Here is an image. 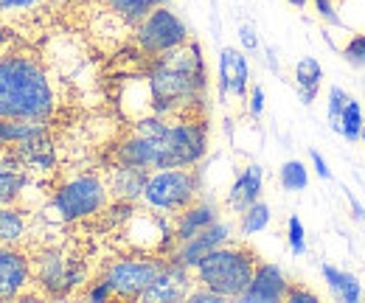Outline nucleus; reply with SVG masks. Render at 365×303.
<instances>
[{"label": "nucleus", "instance_id": "nucleus-38", "mask_svg": "<svg viewBox=\"0 0 365 303\" xmlns=\"http://www.w3.org/2000/svg\"><path fill=\"white\" fill-rule=\"evenodd\" d=\"M11 43V34H9V29L0 23V56H3V51H6V45Z\"/></svg>", "mask_w": 365, "mask_h": 303}, {"label": "nucleus", "instance_id": "nucleus-23", "mask_svg": "<svg viewBox=\"0 0 365 303\" xmlns=\"http://www.w3.org/2000/svg\"><path fill=\"white\" fill-rule=\"evenodd\" d=\"M26 217L14 205L0 202V245H17L26 236Z\"/></svg>", "mask_w": 365, "mask_h": 303}, {"label": "nucleus", "instance_id": "nucleus-32", "mask_svg": "<svg viewBox=\"0 0 365 303\" xmlns=\"http://www.w3.org/2000/svg\"><path fill=\"white\" fill-rule=\"evenodd\" d=\"M85 295H88V301H107V298H113V287L101 278V281H96V284H93Z\"/></svg>", "mask_w": 365, "mask_h": 303}, {"label": "nucleus", "instance_id": "nucleus-6", "mask_svg": "<svg viewBox=\"0 0 365 303\" xmlns=\"http://www.w3.org/2000/svg\"><path fill=\"white\" fill-rule=\"evenodd\" d=\"M197 188L200 183L191 169H158V172H149L140 200L152 211L180 214L182 208H188L197 200Z\"/></svg>", "mask_w": 365, "mask_h": 303}, {"label": "nucleus", "instance_id": "nucleus-30", "mask_svg": "<svg viewBox=\"0 0 365 303\" xmlns=\"http://www.w3.org/2000/svg\"><path fill=\"white\" fill-rule=\"evenodd\" d=\"M346 104H349L346 90H343V87H331V90H329V121H331L334 130H340V115H343Z\"/></svg>", "mask_w": 365, "mask_h": 303}, {"label": "nucleus", "instance_id": "nucleus-25", "mask_svg": "<svg viewBox=\"0 0 365 303\" xmlns=\"http://www.w3.org/2000/svg\"><path fill=\"white\" fill-rule=\"evenodd\" d=\"M239 217H242L239 230H242L245 236H253V233H259V230H264V227L270 225V208H267V202L256 200V202H253L250 208H245Z\"/></svg>", "mask_w": 365, "mask_h": 303}, {"label": "nucleus", "instance_id": "nucleus-36", "mask_svg": "<svg viewBox=\"0 0 365 303\" xmlns=\"http://www.w3.org/2000/svg\"><path fill=\"white\" fill-rule=\"evenodd\" d=\"M239 37H242V43H245V48H247V51H256V45H259V40H256L253 29H247V26H245V29L239 31Z\"/></svg>", "mask_w": 365, "mask_h": 303}, {"label": "nucleus", "instance_id": "nucleus-2", "mask_svg": "<svg viewBox=\"0 0 365 303\" xmlns=\"http://www.w3.org/2000/svg\"><path fill=\"white\" fill-rule=\"evenodd\" d=\"M146 113L143 115H188L205 90V65L197 43H182L166 53H158L146 73Z\"/></svg>", "mask_w": 365, "mask_h": 303}, {"label": "nucleus", "instance_id": "nucleus-33", "mask_svg": "<svg viewBox=\"0 0 365 303\" xmlns=\"http://www.w3.org/2000/svg\"><path fill=\"white\" fill-rule=\"evenodd\" d=\"M262 113H264V87L256 85L253 90H250V115L259 118Z\"/></svg>", "mask_w": 365, "mask_h": 303}, {"label": "nucleus", "instance_id": "nucleus-11", "mask_svg": "<svg viewBox=\"0 0 365 303\" xmlns=\"http://www.w3.org/2000/svg\"><path fill=\"white\" fill-rule=\"evenodd\" d=\"M191 267H182L178 261H166L160 275L140 292L138 301H185L191 292Z\"/></svg>", "mask_w": 365, "mask_h": 303}, {"label": "nucleus", "instance_id": "nucleus-10", "mask_svg": "<svg viewBox=\"0 0 365 303\" xmlns=\"http://www.w3.org/2000/svg\"><path fill=\"white\" fill-rule=\"evenodd\" d=\"M34 281L31 261L14 245H0V301L20 298Z\"/></svg>", "mask_w": 365, "mask_h": 303}, {"label": "nucleus", "instance_id": "nucleus-12", "mask_svg": "<svg viewBox=\"0 0 365 303\" xmlns=\"http://www.w3.org/2000/svg\"><path fill=\"white\" fill-rule=\"evenodd\" d=\"M230 233H233V227H230L228 222H214V225H208L205 230H200V233H194L191 239H185L180 242V247L175 250V256L172 261H178L182 267H197V261L202 259L205 253H211L214 247H220V245H225L230 239Z\"/></svg>", "mask_w": 365, "mask_h": 303}, {"label": "nucleus", "instance_id": "nucleus-28", "mask_svg": "<svg viewBox=\"0 0 365 303\" xmlns=\"http://www.w3.org/2000/svg\"><path fill=\"white\" fill-rule=\"evenodd\" d=\"M43 6L46 0H0V17H26Z\"/></svg>", "mask_w": 365, "mask_h": 303}, {"label": "nucleus", "instance_id": "nucleus-17", "mask_svg": "<svg viewBox=\"0 0 365 303\" xmlns=\"http://www.w3.org/2000/svg\"><path fill=\"white\" fill-rule=\"evenodd\" d=\"M146 180H149V169H140V166L118 160V166L107 177V191L113 197H118L121 202H133V200H138L143 194Z\"/></svg>", "mask_w": 365, "mask_h": 303}, {"label": "nucleus", "instance_id": "nucleus-7", "mask_svg": "<svg viewBox=\"0 0 365 303\" xmlns=\"http://www.w3.org/2000/svg\"><path fill=\"white\" fill-rule=\"evenodd\" d=\"M85 278H88V269H85L82 259L71 256L68 250L51 247L34 259V281L48 295H68L71 289L82 287Z\"/></svg>", "mask_w": 365, "mask_h": 303}, {"label": "nucleus", "instance_id": "nucleus-24", "mask_svg": "<svg viewBox=\"0 0 365 303\" xmlns=\"http://www.w3.org/2000/svg\"><path fill=\"white\" fill-rule=\"evenodd\" d=\"M160 3H166V0H107V6L121 17V20H127V23H140L152 9H158Z\"/></svg>", "mask_w": 365, "mask_h": 303}, {"label": "nucleus", "instance_id": "nucleus-16", "mask_svg": "<svg viewBox=\"0 0 365 303\" xmlns=\"http://www.w3.org/2000/svg\"><path fill=\"white\" fill-rule=\"evenodd\" d=\"M247 79H250V73H247V59H245L239 51L225 48V51L220 53V93H222V98H228V96L245 98V93H247Z\"/></svg>", "mask_w": 365, "mask_h": 303}, {"label": "nucleus", "instance_id": "nucleus-35", "mask_svg": "<svg viewBox=\"0 0 365 303\" xmlns=\"http://www.w3.org/2000/svg\"><path fill=\"white\" fill-rule=\"evenodd\" d=\"M287 301H295V303H301V301H318L312 292H304V289H287Z\"/></svg>", "mask_w": 365, "mask_h": 303}, {"label": "nucleus", "instance_id": "nucleus-4", "mask_svg": "<svg viewBox=\"0 0 365 303\" xmlns=\"http://www.w3.org/2000/svg\"><path fill=\"white\" fill-rule=\"evenodd\" d=\"M202 287L214 289L222 298H242L247 289L253 272H256V256L247 247H214L205 253L194 267Z\"/></svg>", "mask_w": 365, "mask_h": 303}, {"label": "nucleus", "instance_id": "nucleus-15", "mask_svg": "<svg viewBox=\"0 0 365 303\" xmlns=\"http://www.w3.org/2000/svg\"><path fill=\"white\" fill-rule=\"evenodd\" d=\"M31 174L20 166V160L11 155L9 146H0V202L14 205L20 194L29 188Z\"/></svg>", "mask_w": 365, "mask_h": 303}, {"label": "nucleus", "instance_id": "nucleus-8", "mask_svg": "<svg viewBox=\"0 0 365 303\" xmlns=\"http://www.w3.org/2000/svg\"><path fill=\"white\" fill-rule=\"evenodd\" d=\"M135 37H138V45H140L146 53H152V56L166 53V51H172V48H178V45L188 43V31H185L182 20L172 9H166V6L152 9V11L138 23Z\"/></svg>", "mask_w": 365, "mask_h": 303}, {"label": "nucleus", "instance_id": "nucleus-29", "mask_svg": "<svg viewBox=\"0 0 365 303\" xmlns=\"http://www.w3.org/2000/svg\"><path fill=\"white\" fill-rule=\"evenodd\" d=\"M304 236H307V233H304L301 219L289 217V222H287V242H289V250H292L295 256H304V253H307V239H304Z\"/></svg>", "mask_w": 365, "mask_h": 303}, {"label": "nucleus", "instance_id": "nucleus-22", "mask_svg": "<svg viewBox=\"0 0 365 303\" xmlns=\"http://www.w3.org/2000/svg\"><path fill=\"white\" fill-rule=\"evenodd\" d=\"M323 278L326 284L331 287V292H337L346 303H357L360 301V281L349 272H340L337 267L331 264H323Z\"/></svg>", "mask_w": 365, "mask_h": 303}, {"label": "nucleus", "instance_id": "nucleus-40", "mask_svg": "<svg viewBox=\"0 0 365 303\" xmlns=\"http://www.w3.org/2000/svg\"><path fill=\"white\" fill-rule=\"evenodd\" d=\"M363 140H365V130H363Z\"/></svg>", "mask_w": 365, "mask_h": 303}, {"label": "nucleus", "instance_id": "nucleus-5", "mask_svg": "<svg viewBox=\"0 0 365 303\" xmlns=\"http://www.w3.org/2000/svg\"><path fill=\"white\" fill-rule=\"evenodd\" d=\"M110 200L107 183L96 174H79L68 183H62L51 197V211L62 222H79L98 211H104Z\"/></svg>", "mask_w": 365, "mask_h": 303}, {"label": "nucleus", "instance_id": "nucleus-3", "mask_svg": "<svg viewBox=\"0 0 365 303\" xmlns=\"http://www.w3.org/2000/svg\"><path fill=\"white\" fill-rule=\"evenodd\" d=\"M56 110V96L46 68L31 53L0 56V118L48 121Z\"/></svg>", "mask_w": 365, "mask_h": 303}, {"label": "nucleus", "instance_id": "nucleus-34", "mask_svg": "<svg viewBox=\"0 0 365 303\" xmlns=\"http://www.w3.org/2000/svg\"><path fill=\"white\" fill-rule=\"evenodd\" d=\"M315 6H318L320 17H326V20H331V23H337V11H334V0H315Z\"/></svg>", "mask_w": 365, "mask_h": 303}, {"label": "nucleus", "instance_id": "nucleus-26", "mask_svg": "<svg viewBox=\"0 0 365 303\" xmlns=\"http://www.w3.org/2000/svg\"><path fill=\"white\" fill-rule=\"evenodd\" d=\"M337 132H343L346 140H357L363 135V107H360V101L349 98V104L340 115V130Z\"/></svg>", "mask_w": 365, "mask_h": 303}, {"label": "nucleus", "instance_id": "nucleus-31", "mask_svg": "<svg viewBox=\"0 0 365 303\" xmlns=\"http://www.w3.org/2000/svg\"><path fill=\"white\" fill-rule=\"evenodd\" d=\"M343 56L351 62V65H365V34L360 37H351L346 48H343Z\"/></svg>", "mask_w": 365, "mask_h": 303}, {"label": "nucleus", "instance_id": "nucleus-14", "mask_svg": "<svg viewBox=\"0 0 365 303\" xmlns=\"http://www.w3.org/2000/svg\"><path fill=\"white\" fill-rule=\"evenodd\" d=\"M287 278L281 272V267L275 264H256V272L247 284V289L242 292V301L245 303H275L287 298Z\"/></svg>", "mask_w": 365, "mask_h": 303}, {"label": "nucleus", "instance_id": "nucleus-19", "mask_svg": "<svg viewBox=\"0 0 365 303\" xmlns=\"http://www.w3.org/2000/svg\"><path fill=\"white\" fill-rule=\"evenodd\" d=\"M217 219H220V214H217V205H214V202H191L188 208L180 211V219H178V225H175V239H178V242H185V239H191L194 233H200V230H205L208 225H214Z\"/></svg>", "mask_w": 365, "mask_h": 303}, {"label": "nucleus", "instance_id": "nucleus-39", "mask_svg": "<svg viewBox=\"0 0 365 303\" xmlns=\"http://www.w3.org/2000/svg\"><path fill=\"white\" fill-rule=\"evenodd\" d=\"M287 3H292V6H298V9H304V6H307V0H287Z\"/></svg>", "mask_w": 365, "mask_h": 303}, {"label": "nucleus", "instance_id": "nucleus-13", "mask_svg": "<svg viewBox=\"0 0 365 303\" xmlns=\"http://www.w3.org/2000/svg\"><path fill=\"white\" fill-rule=\"evenodd\" d=\"M9 149L31 177L53 172V166H56V152H53V140L48 138V130L37 132V135H31V138L9 146Z\"/></svg>", "mask_w": 365, "mask_h": 303}, {"label": "nucleus", "instance_id": "nucleus-21", "mask_svg": "<svg viewBox=\"0 0 365 303\" xmlns=\"http://www.w3.org/2000/svg\"><path fill=\"white\" fill-rule=\"evenodd\" d=\"M320 79H323V68H320V62L315 56H307V59H301V62L295 65V82H298L301 98H304L307 104L315 101Z\"/></svg>", "mask_w": 365, "mask_h": 303}, {"label": "nucleus", "instance_id": "nucleus-27", "mask_svg": "<svg viewBox=\"0 0 365 303\" xmlns=\"http://www.w3.org/2000/svg\"><path fill=\"white\" fill-rule=\"evenodd\" d=\"M307 183H309V172L301 160H289V163L281 166V185L287 191H304Z\"/></svg>", "mask_w": 365, "mask_h": 303}, {"label": "nucleus", "instance_id": "nucleus-37", "mask_svg": "<svg viewBox=\"0 0 365 303\" xmlns=\"http://www.w3.org/2000/svg\"><path fill=\"white\" fill-rule=\"evenodd\" d=\"M309 158H312V163H315V172L320 177H329V166H326V160L320 158V152H309Z\"/></svg>", "mask_w": 365, "mask_h": 303}, {"label": "nucleus", "instance_id": "nucleus-18", "mask_svg": "<svg viewBox=\"0 0 365 303\" xmlns=\"http://www.w3.org/2000/svg\"><path fill=\"white\" fill-rule=\"evenodd\" d=\"M262 183H264V169L256 166V163L247 166L245 172L233 180V185H230L228 205L236 211V214H242L245 208H250V205L262 197Z\"/></svg>", "mask_w": 365, "mask_h": 303}, {"label": "nucleus", "instance_id": "nucleus-20", "mask_svg": "<svg viewBox=\"0 0 365 303\" xmlns=\"http://www.w3.org/2000/svg\"><path fill=\"white\" fill-rule=\"evenodd\" d=\"M46 130L48 121H40V118H0V146H14Z\"/></svg>", "mask_w": 365, "mask_h": 303}, {"label": "nucleus", "instance_id": "nucleus-9", "mask_svg": "<svg viewBox=\"0 0 365 303\" xmlns=\"http://www.w3.org/2000/svg\"><path fill=\"white\" fill-rule=\"evenodd\" d=\"M166 261L160 259H118L104 272V281L118 298H140V292L160 275Z\"/></svg>", "mask_w": 365, "mask_h": 303}, {"label": "nucleus", "instance_id": "nucleus-1", "mask_svg": "<svg viewBox=\"0 0 365 303\" xmlns=\"http://www.w3.org/2000/svg\"><path fill=\"white\" fill-rule=\"evenodd\" d=\"M208 149L205 127L188 115H140L127 140L118 146V160L140 169H191Z\"/></svg>", "mask_w": 365, "mask_h": 303}]
</instances>
